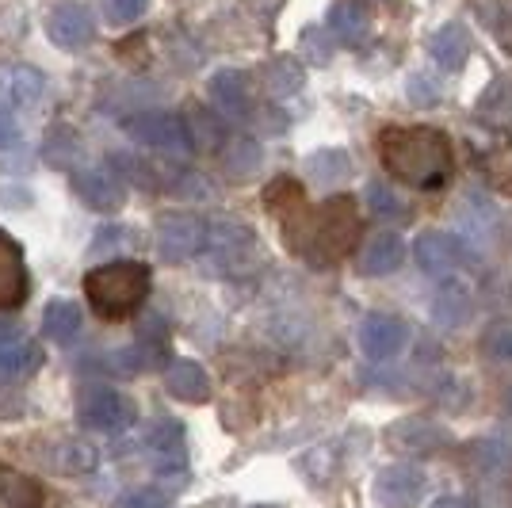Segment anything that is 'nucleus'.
<instances>
[{"label": "nucleus", "mask_w": 512, "mask_h": 508, "mask_svg": "<svg viewBox=\"0 0 512 508\" xmlns=\"http://www.w3.org/2000/svg\"><path fill=\"white\" fill-rule=\"evenodd\" d=\"M509 409H512V390H509Z\"/></svg>", "instance_id": "nucleus-44"}, {"label": "nucleus", "mask_w": 512, "mask_h": 508, "mask_svg": "<svg viewBox=\"0 0 512 508\" xmlns=\"http://www.w3.org/2000/svg\"><path fill=\"white\" fill-rule=\"evenodd\" d=\"M432 508H470V505L463 501V497H440V501H436Z\"/></svg>", "instance_id": "nucleus-42"}, {"label": "nucleus", "mask_w": 512, "mask_h": 508, "mask_svg": "<svg viewBox=\"0 0 512 508\" xmlns=\"http://www.w3.org/2000/svg\"><path fill=\"white\" fill-rule=\"evenodd\" d=\"M153 291V272L142 260H107L85 276V298L104 321L134 318Z\"/></svg>", "instance_id": "nucleus-3"}, {"label": "nucleus", "mask_w": 512, "mask_h": 508, "mask_svg": "<svg viewBox=\"0 0 512 508\" xmlns=\"http://www.w3.org/2000/svg\"><path fill=\"white\" fill-rule=\"evenodd\" d=\"M207 268L211 276H245L256 264V233L241 222H230V218H218V222H207Z\"/></svg>", "instance_id": "nucleus-4"}, {"label": "nucleus", "mask_w": 512, "mask_h": 508, "mask_svg": "<svg viewBox=\"0 0 512 508\" xmlns=\"http://www.w3.org/2000/svg\"><path fill=\"white\" fill-rule=\"evenodd\" d=\"M46 96V77L35 65H0V111H23Z\"/></svg>", "instance_id": "nucleus-17"}, {"label": "nucleus", "mask_w": 512, "mask_h": 508, "mask_svg": "<svg viewBox=\"0 0 512 508\" xmlns=\"http://www.w3.org/2000/svg\"><path fill=\"white\" fill-rule=\"evenodd\" d=\"M371 489H375V501L383 508H413L425 493V474H421V466L413 463L383 466L375 474Z\"/></svg>", "instance_id": "nucleus-10"}, {"label": "nucleus", "mask_w": 512, "mask_h": 508, "mask_svg": "<svg viewBox=\"0 0 512 508\" xmlns=\"http://www.w3.org/2000/svg\"><path fill=\"white\" fill-rule=\"evenodd\" d=\"M363 199H367V207L375 211V218H379V222H402V218H409L406 203H402L394 191L386 188V184H367Z\"/></svg>", "instance_id": "nucleus-35"}, {"label": "nucleus", "mask_w": 512, "mask_h": 508, "mask_svg": "<svg viewBox=\"0 0 512 508\" xmlns=\"http://www.w3.org/2000/svg\"><path fill=\"white\" fill-rule=\"evenodd\" d=\"M184 127H188L192 149H207V153H214V149L226 146V134H222V123H214V115H207V111H199V107H195L192 115L184 119Z\"/></svg>", "instance_id": "nucleus-32"}, {"label": "nucleus", "mask_w": 512, "mask_h": 508, "mask_svg": "<svg viewBox=\"0 0 512 508\" xmlns=\"http://www.w3.org/2000/svg\"><path fill=\"white\" fill-rule=\"evenodd\" d=\"M402 260H406V241L398 233L383 230L360 249V272L363 276H390L402 268Z\"/></svg>", "instance_id": "nucleus-20"}, {"label": "nucleus", "mask_w": 512, "mask_h": 508, "mask_svg": "<svg viewBox=\"0 0 512 508\" xmlns=\"http://www.w3.org/2000/svg\"><path fill=\"white\" fill-rule=\"evenodd\" d=\"M249 508H272V505H249Z\"/></svg>", "instance_id": "nucleus-43"}, {"label": "nucleus", "mask_w": 512, "mask_h": 508, "mask_svg": "<svg viewBox=\"0 0 512 508\" xmlns=\"http://www.w3.org/2000/svg\"><path fill=\"white\" fill-rule=\"evenodd\" d=\"M226 153H222V169L230 180H249L256 169H260V161H264V153L256 146L253 138H234V142H226Z\"/></svg>", "instance_id": "nucleus-27"}, {"label": "nucleus", "mask_w": 512, "mask_h": 508, "mask_svg": "<svg viewBox=\"0 0 512 508\" xmlns=\"http://www.w3.org/2000/svg\"><path fill=\"white\" fill-rule=\"evenodd\" d=\"M138 421V405L123 390L85 386L77 394V424L88 432H127Z\"/></svg>", "instance_id": "nucleus-5"}, {"label": "nucleus", "mask_w": 512, "mask_h": 508, "mask_svg": "<svg viewBox=\"0 0 512 508\" xmlns=\"http://www.w3.org/2000/svg\"><path fill=\"white\" fill-rule=\"evenodd\" d=\"M43 157H46V165H50V169L73 172L77 157H81V138H77L69 127L50 130V134H46V142H43Z\"/></svg>", "instance_id": "nucleus-30"}, {"label": "nucleus", "mask_w": 512, "mask_h": 508, "mask_svg": "<svg viewBox=\"0 0 512 508\" xmlns=\"http://www.w3.org/2000/svg\"><path fill=\"white\" fill-rule=\"evenodd\" d=\"M299 203H306V191H302V184L291 180V176H279L276 184H268V191H264V207L276 214V218H283L287 211H295Z\"/></svg>", "instance_id": "nucleus-34"}, {"label": "nucleus", "mask_w": 512, "mask_h": 508, "mask_svg": "<svg viewBox=\"0 0 512 508\" xmlns=\"http://www.w3.org/2000/svg\"><path fill=\"white\" fill-rule=\"evenodd\" d=\"M31 295V272L20 241L0 230V310H20Z\"/></svg>", "instance_id": "nucleus-14"}, {"label": "nucleus", "mask_w": 512, "mask_h": 508, "mask_svg": "<svg viewBox=\"0 0 512 508\" xmlns=\"http://www.w3.org/2000/svg\"><path fill=\"white\" fill-rule=\"evenodd\" d=\"M43 367V348L35 340L20 337L16 329L0 325V386L31 379Z\"/></svg>", "instance_id": "nucleus-16"}, {"label": "nucleus", "mask_w": 512, "mask_h": 508, "mask_svg": "<svg viewBox=\"0 0 512 508\" xmlns=\"http://www.w3.org/2000/svg\"><path fill=\"white\" fill-rule=\"evenodd\" d=\"M46 35H50V43L62 46V50H81V46L92 43L96 20H92V12H88L85 4L62 0V4H54L50 16H46Z\"/></svg>", "instance_id": "nucleus-11"}, {"label": "nucleus", "mask_w": 512, "mask_h": 508, "mask_svg": "<svg viewBox=\"0 0 512 508\" xmlns=\"http://www.w3.org/2000/svg\"><path fill=\"white\" fill-rule=\"evenodd\" d=\"M16 138H20V127H16L12 111H0V149L16 146Z\"/></svg>", "instance_id": "nucleus-41"}, {"label": "nucleus", "mask_w": 512, "mask_h": 508, "mask_svg": "<svg viewBox=\"0 0 512 508\" xmlns=\"http://www.w3.org/2000/svg\"><path fill=\"white\" fill-rule=\"evenodd\" d=\"M260 77H264V88L272 92V96H295L306 81V73H302V65L295 58H272V62L260 69Z\"/></svg>", "instance_id": "nucleus-29"}, {"label": "nucleus", "mask_w": 512, "mask_h": 508, "mask_svg": "<svg viewBox=\"0 0 512 508\" xmlns=\"http://www.w3.org/2000/svg\"><path fill=\"white\" fill-rule=\"evenodd\" d=\"M279 222H283V237H287L291 253H299L314 268L341 264L344 256L352 253V245L360 241L363 230L356 203L348 195L325 199L318 211H310L306 203H299L295 211H287Z\"/></svg>", "instance_id": "nucleus-1"}, {"label": "nucleus", "mask_w": 512, "mask_h": 508, "mask_svg": "<svg viewBox=\"0 0 512 508\" xmlns=\"http://www.w3.org/2000/svg\"><path fill=\"white\" fill-rule=\"evenodd\" d=\"M43 486L12 466H0V508H43Z\"/></svg>", "instance_id": "nucleus-25"}, {"label": "nucleus", "mask_w": 512, "mask_h": 508, "mask_svg": "<svg viewBox=\"0 0 512 508\" xmlns=\"http://www.w3.org/2000/svg\"><path fill=\"white\" fill-rule=\"evenodd\" d=\"M478 115L490 123H512V81H493L478 100Z\"/></svg>", "instance_id": "nucleus-33"}, {"label": "nucleus", "mask_w": 512, "mask_h": 508, "mask_svg": "<svg viewBox=\"0 0 512 508\" xmlns=\"http://www.w3.org/2000/svg\"><path fill=\"white\" fill-rule=\"evenodd\" d=\"M413 256H417L421 272H428V276H436V279H448L451 272H459V268L470 260V253L463 249V241L451 237V233H440V230L421 233Z\"/></svg>", "instance_id": "nucleus-13"}, {"label": "nucleus", "mask_w": 512, "mask_h": 508, "mask_svg": "<svg viewBox=\"0 0 512 508\" xmlns=\"http://www.w3.org/2000/svg\"><path fill=\"white\" fill-rule=\"evenodd\" d=\"M43 463L54 474L81 478V474H92L100 466V451L88 444V440H81V436H62V440H50L43 447Z\"/></svg>", "instance_id": "nucleus-18"}, {"label": "nucleus", "mask_w": 512, "mask_h": 508, "mask_svg": "<svg viewBox=\"0 0 512 508\" xmlns=\"http://www.w3.org/2000/svg\"><path fill=\"white\" fill-rule=\"evenodd\" d=\"M81 329H85V310H81L73 298H54L43 310V333L54 340V344H62V348L77 344Z\"/></svg>", "instance_id": "nucleus-22"}, {"label": "nucleus", "mask_w": 512, "mask_h": 508, "mask_svg": "<svg viewBox=\"0 0 512 508\" xmlns=\"http://www.w3.org/2000/svg\"><path fill=\"white\" fill-rule=\"evenodd\" d=\"M406 340H409V325L402 318H394V314H367L360 321V348L367 360L375 363L394 360L406 348Z\"/></svg>", "instance_id": "nucleus-12"}, {"label": "nucleus", "mask_w": 512, "mask_h": 508, "mask_svg": "<svg viewBox=\"0 0 512 508\" xmlns=\"http://www.w3.org/2000/svg\"><path fill=\"white\" fill-rule=\"evenodd\" d=\"M406 96H409V104L432 107L436 100H440V88H436V81H432L428 73H413V77L406 81Z\"/></svg>", "instance_id": "nucleus-38"}, {"label": "nucleus", "mask_w": 512, "mask_h": 508, "mask_svg": "<svg viewBox=\"0 0 512 508\" xmlns=\"http://www.w3.org/2000/svg\"><path fill=\"white\" fill-rule=\"evenodd\" d=\"M379 157L394 180L421 191L444 188L455 172L451 138L436 127H386L379 134Z\"/></svg>", "instance_id": "nucleus-2"}, {"label": "nucleus", "mask_w": 512, "mask_h": 508, "mask_svg": "<svg viewBox=\"0 0 512 508\" xmlns=\"http://www.w3.org/2000/svg\"><path fill=\"white\" fill-rule=\"evenodd\" d=\"M470 295L463 287H444L440 295L432 298V321L440 325V329H459L463 321L470 318Z\"/></svg>", "instance_id": "nucleus-28"}, {"label": "nucleus", "mask_w": 512, "mask_h": 508, "mask_svg": "<svg viewBox=\"0 0 512 508\" xmlns=\"http://www.w3.org/2000/svg\"><path fill=\"white\" fill-rule=\"evenodd\" d=\"M130 241H134V230H130V226H104V230H96V237H92V256L119 253Z\"/></svg>", "instance_id": "nucleus-36"}, {"label": "nucleus", "mask_w": 512, "mask_h": 508, "mask_svg": "<svg viewBox=\"0 0 512 508\" xmlns=\"http://www.w3.org/2000/svg\"><path fill=\"white\" fill-rule=\"evenodd\" d=\"M165 390L176 402H207L211 398V375L203 371V363L195 360H172L165 367Z\"/></svg>", "instance_id": "nucleus-19"}, {"label": "nucleus", "mask_w": 512, "mask_h": 508, "mask_svg": "<svg viewBox=\"0 0 512 508\" xmlns=\"http://www.w3.org/2000/svg\"><path fill=\"white\" fill-rule=\"evenodd\" d=\"M146 8H150V0H107V20L119 23V27H127V23L142 20Z\"/></svg>", "instance_id": "nucleus-39"}, {"label": "nucleus", "mask_w": 512, "mask_h": 508, "mask_svg": "<svg viewBox=\"0 0 512 508\" xmlns=\"http://www.w3.org/2000/svg\"><path fill=\"white\" fill-rule=\"evenodd\" d=\"M356 172V161L348 149H318L306 157V176L318 184V188H337L348 176Z\"/></svg>", "instance_id": "nucleus-24"}, {"label": "nucleus", "mask_w": 512, "mask_h": 508, "mask_svg": "<svg viewBox=\"0 0 512 508\" xmlns=\"http://www.w3.org/2000/svg\"><path fill=\"white\" fill-rule=\"evenodd\" d=\"M115 508H172V501L161 489H134V493H127Z\"/></svg>", "instance_id": "nucleus-40"}, {"label": "nucleus", "mask_w": 512, "mask_h": 508, "mask_svg": "<svg viewBox=\"0 0 512 508\" xmlns=\"http://www.w3.org/2000/svg\"><path fill=\"white\" fill-rule=\"evenodd\" d=\"M73 191L88 211L115 214L127 203V184L111 165H92V169H73Z\"/></svg>", "instance_id": "nucleus-9"}, {"label": "nucleus", "mask_w": 512, "mask_h": 508, "mask_svg": "<svg viewBox=\"0 0 512 508\" xmlns=\"http://www.w3.org/2000/svg\"><path fill=\"white\" fill-rule=\"evenodd\" d=\"M448 428L425 417H402L386 428V444L394 447L398 455H432L448 444Z\"/></svg>", "instance_id": "nucleus-15"}, {"label": "nucleus", "mask_w": 512, "mask_h": 508, "mask_svg": "<svg viewBox=\"0 0 512 508\" xmlns=\"http://www.w3.org/2000/svg\"><path fill=\"white\" fill-rule=\"evenodd\" d=\"M428 54L436 58L440 69H463L470 58V31L463 23H444L440 31H432V39H428Z\"/></svg>", "instance_id": "nucleus-23"}, {"label": "nucleus", "mask_w": 512, "mask_h": 508, "mask_svg": "<svg viewBox=\"0 0 512 508\" xmlns=\"http://www.w3.org/2000/svg\"><path fill=\"white\" fill-rule=\"evenodd\" d=\"M146 447H150L153 474L165 482H184L188 478V447H184V424L161 417L153 421V428L146 432Z\"/></svg>", "instance_id": "nucleus-8"}, {"label": "nucleus", "mask_w": 512, "mask_h": 508, "mask_svg": "<svg viewBox=\"0 0 512 508\" xmlns=\"http://www.w3.org/2000/svg\"><path fill=\"white\" fill-rule=\"evenodd\" d=\"M211 104L218 107L226 119H245V115H249V104H253L245 73H237V69H218L211 77Z\"/></svg>", "instance_id": "nucleus-21"}, {"label": "nucleus", "mask_w": 512, "mask_h": 508, "mask_svg": "<svg viewBox=\"0 0 512 508\" xmlns=\"http://www.w3.org/2000/svg\"><path fill=\"white\" fill-rule=\"evenodd\" d=\"M482 352L497 363H512V325H493L482 337Z\"/></svg>", "instance_id": "nucleus-37"}, {"label": "nucleus", "mask_w": 512, "mask_h": 508, "mask_svg": "<svg viewBox=\"0 0 512 508\" xmlns=\"http://www.w3.org/2000/svg\"><path fill=\"white\" fill-rule=\"evenodd\" d=\"M459 218H463V230H470V237H482V245H490L493 226H497V211H493V203L486 195H467Z\"/></svg>", "instance_id": "nucleus-31"}, {"label": "nucleus", "mask_w": 512, "mask_h": 508, "mask_svg": "<svg viewBox=\"0 0 512 508\" xmlns=\"http://www.w3.org/2000/svg\"><path fill=\"white\" fill-rule=\"evenodd\" d=\"M123 130H127L130 142H138L142 149H153V153H169V157L192 153L188 127L172 111H138L123 123Z\"/></svg>", "instance_id": "nucleus-6"}, {"label": "nucleus", "mask_w": 512, "mask_h": 508, "mask_svg": "<svg viewBox=\"0 0 512 508\" xmlns=\"http://www.w3.org/2000/svg\"><path fill=\"white\" fill-rule=\"evenodd\" d=\"M157 253L165 256L169 264H184L207 249V218H199L192 211H172L157 222Z\"/></svg>", "instance_id": "nucleus-7"}, {"label": "nucleus", "mask_w": 512, "mask_h": 508, "mask_svg": "<svg viewBox=\"0 0 512 508\" xmlns=\"http://www.w3.org/2000/svg\"><path fill=\"white\" fill-rule=\"evenodd\" d=\"M325 31H329L337 43H348V46L363 43V35H367V12H363L356 0H341V4H333Z\"/></svg>", "instance_id": "nucleus-26"}]
</instances>
